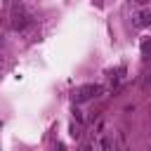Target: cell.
I'll use <instances>...</instances> for the list:
<instances>
[{"label": "cell", "mask_w": 151, "mask_h": 151, "mask_svg": "<svg viewBox=\"0 0 151 151\" xmlns=\"http://www.w3.org/2000/svg\"><path fill=\"white\" fill-rule=\"evenodd\" d=\"M31 21H33V19H31V14L26 12V7H24V5H14V9H12V21H9L12 28H14V31H24Z\"/></svg>", "instance_id": "cell-1"}, {"label": "cell", "mask_w": 151, "mask_h": 151, "mask_svg": "<svg viewBox=\"0 0 151 151\" xmlns=\"http://www.w3.org/2000/svg\"><path fill=\"white\" fill-rule=\"evenodd\" d=\"M101 92H104L101 85H83V87L76 92V101H87V99H92V97H99Z\"/></svg>", "instance_id": "cell-2"}, {"label": "cell", "mask_w": 151, "mask_h": 151, "mask_svg": "<svg viewBox=\"0 0 151 151\" xmlns=\"http://www.w3.org/2000/svg\"><path fill=\"white\" fill-rule=\"evenodd\" d=\"M134 24L142 28V26H149L151 24V12L149 9H142V12H137V17H134Z\"/></svg>", "instance_id": "cell-3"}, {"label": "cell", "mask_w": 151, "mask_h": 151, "mask_svg": "<svg viewBox=\"0 0 151 151\" xmlns=\"http://www.w3.org/2000/svg\"><path fill=\"white\" fill-rule=\"evenodd\" d=\"M149 50H151V42H149V40H144V42H142V52H144V57L149 54Z\"/></svg>", "instance_id": "cell-4"}, {"label": "cell", "mask_w": 151, "mask_h": 151, "mask_svg": "<svg viewBox=\"0 0 151 151\" xmlns=\"http://www.w3.org/2000/svg\"><path fill=\"white\" fill-rule=\"evenodd\" d=\"M54 151H66V149H64V144H57V146H54Z\"/></svg>", "instance_id": "cell-5"}, {"label": "cell", "mask_w": 151, "mask_h": 151, "mask_svg": "<svg viewBox=\"0 0 151 151\" xmlns=\"http://www.w3.org/2000/svg\"><path fill=\"white\" fill-rule=\"evenodd\" d=\"M134 2H137V5H146V0H134Z\"/></svg>", "instance_id": "cell-6"}]
</instances>
